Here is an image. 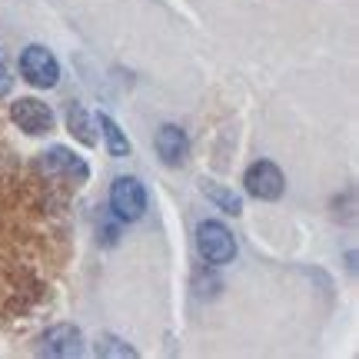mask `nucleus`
<instances>
[{"mask_svg":"<svg viewBox=\"0 0 359 359\" xmlns=\"http://www.w3.org/2000/svg\"><path fill=\"white\" fill-rule=\"evenodd\" d=\"M243 187L253 200H266V203H273V200H280L283 190H286V177H283V170L276 167L273 160H257L253 167H246Z\"/></svg>","mask_w":359,"mask_h":359,"instance_id":"20e7f679","label":"nucleus"},{"mask_svg":"<svg viewBox=\"0 0 359 359\" xmlns=\"http://www.w3.org/2000/svg\"><path fill=\"white\" fill-rule=\"evenodd\" d=\"M93 226H97V240H100V246H116V240H120V219L110 213V206H100L97 213H93Z\"/></svg>","mask_w":359,"mask_h":359,"instance_id":"f8f14e48","label":"nucleus"},{"mask_svg":"<svg viewBox=\"0 0 359 359\" xmlns=\"http://www.w3.org/2000/svg\"><path fill=\"white\" fill-rule=\"evenodd\" d=\"M11 83H13V74H11V60H7V50L0 47V100L11 93Z\"/></svg>","mask_w":359,"mask_h":359,"instance_id":"4468645a","label":"nucleus"},{"mask_svg":"<svg viewBox=\"0 0 359 359\" xmlns=\"http://www.w3.org/2000/svg\"><path fill=\"white\" fill-rule=\"evenodd\" d=\"M40 356L50 359H74L83 353V333H80L74 323H57L50 330H43L40 336Z\"/></svg>","mask_w":359,"mask_h":359,"instance_id":"39448f33","label":"nucleus"},{"mask_svg":"<svg viewBox=\"0 0 359 359\" xmlns=\"http://www.w3.org/2000/svg\"><path fill=\"white\" fill-rule=\"evenodd\" d=\"M196 250H200V257L210 263V266H226L233 263L236 257V240H233V233L217 223V219H203L200 226H196Z\"/></svg>","mask_w":359,"mask_h":359,"instance_id":"f257e3e1","label":"nucleus"},{"mask_svg":"<svg viewBox=\"0 0 359 359\" xmlns=\"http://www.w3.org/2000/svg\"><path fill=\"white\" fill-rule=\"evenodd\" d=\"M97 130L103 133L110 156H130V140H127V133L116 127V120H110L107 114H97Z\"/></svg>","mask_w":359,"mask_h":359,"instance_id":"9d476101","label":"nucleus"},{"mask_svg":"<svg viewBox=\"0 0 359 359\" xmlns=\"http://www.w3.org/2000/svg\"><path fill=\"white\" fill-rule=\"evenodd\" d=\"M110 213L120 223H137L147 213V190L137 177H116L110 183Z\"/></svg>","mask_w":359,"mask_h":359,"instance_id":"f03ea898","label":"nucleus"},{"mask_svg":"<svg viewBox=\"0 0 359 359\" xmlns=\"http://www.w3.org/2000/svg\"><path fill=\"white\" fill-rule=\"evenodd\" d=\"M203 193H206V200H210V203L219 206V210H226L230 217L243 213V203H240V196H236L233 190H226V187L213 183V180H203Z\"/></svg>","mask_w":359,"mask_h":359,"instance_id":"9b49d317","label":"nucleus"},{"mask_svg":"<svg viewBox=\"0 0 359 359\" xmlns=\"http://www.w3.org/2000/svg\"><path fill=\"white\" fill-rule=\"evenodd\" d=\"M154 150L167 167H183L187 156H190V137H187V130L177 127V123H163L154 137Z\"/></svg>","mask_w":359,"mask_h":359,"instance_id":"6e6552de","label":"nucleus"},{"mask_svg":"<svg viewBox=\"0 0 359 359\" xmlns=\"http://www.w3.org/2000/svg\"><path fill=\"white\" fill-rule=\"evenodd\" d=\"M11 120L17 127L30 133V137H43L53 130V110L43 100H34V97H20L17 103H11Z\"/></svg>","mask_w":359,"mask_h":359,"instance_id":"423d86ee","label":"nucleus"},{"mask_svg":"<svg viewBox=\"0 0 359 359\" xmlns=\"http://www.w3.org/2000/svg\"><path fill=\"white\" fill-rule=\"evenodd\" d=\"M37 170L40 173H47V177H64V180H80L90 177V167L83 156H77L74 150H67V147H50L47 154H40L37 160Z\"/></svg>","mask_w":359,"mask_h":359,"instance_id":"0eeeda50","label":"nucleus"},{"mask_svg":"<svg viewBox=\"0 0 359 359\" xmlns=\"http://www.w3.org/2000/svg\"><path fill=\"white\" fill-rule=\"evenodd\" d=\"M67 127L74 133V140L83 143V147H93L97 137H100V130H97V116H90L87 107H80L77 100L67 107Z\"/></svg>","mask_w":359,"mask_h":359,"instance_id":"1a4fd4ad","label":"nucleus"},{"mask_svg":"<svg viewBox=\"0 0 359 359\" xmlns=\"http://www.w3.org/2000/svg\"><path fill=\"white\" fill-rule=\"evenodd\" d=\"M93 349H97V356H103V359H114V356L137 359V349L127 346V343H123V339H116V336H100Z\"/></svg>","mask_w":359,"mask_h":359,"instance_id":"ddd939ff","label":"nucleus"},{"mask_svg":"<svg viewBox=\"0 0 359 359\" xmlns=\"http://www.w3.org/2000/svg\"><path fill=\"white\" fill-rule=\"evenodd\" d=\"M20 77L37 90H50L57 87L60 80V67H57V57H53L47 47L40 43H30L24 53H20Z\"/></svg>","mask_w":359,"mask_h":359,"instance_id":"7ed1b4c3","label":"nucleus"}]
</instances>
